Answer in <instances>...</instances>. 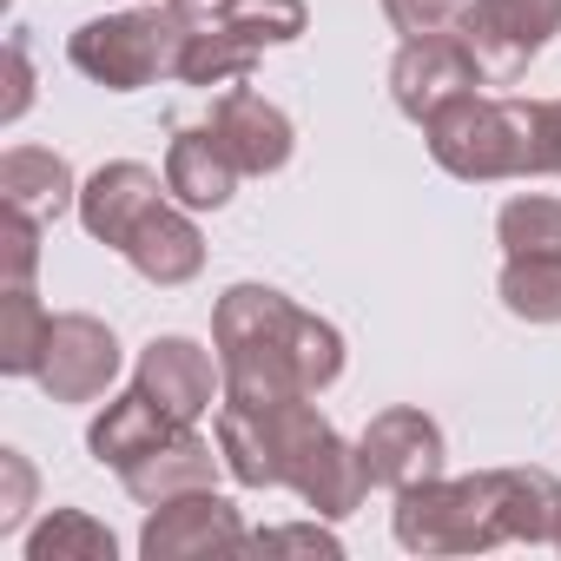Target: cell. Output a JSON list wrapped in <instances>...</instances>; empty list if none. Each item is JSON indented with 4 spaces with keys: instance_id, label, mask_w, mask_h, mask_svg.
<instances>
[{
    "instance_id": "obj_1",
    "label": "cell",
    "mask_w": 561,
    "mask_h": 561,
    "mask_svg": "<svg viewBox=\"0 0 561 561\" xmlns=\"http://www.w3.org/2000/svg\"><path fill=\"white\" fill-rule=\"evenodd\" d=\"M225 403H291L344 377V337L277 285H231L211 311Z\"/></svg>"
},
{
    "instance_id": "obj_2",
    "label": "cell",
    "mask_w": 561,
    "mask_h": 561,
    "mask_svg": "<svg viewBox=\"0 0 561 561\" xmlns=\"http://www.w3.org/2000/svg\"><path fill=\"white\" fill-rule=\"evenodd\" d=\"M423 133H430L436 165L449 179H469V185L554 172V106L548 100H515V93L482 100V93H462Z\"/></svg>"
},
{
    "instance_id": "obj_3",
    "label": "cell",
    "mask_w": 561,
    "mask_h": 561,
    "mask_svg": "<svg viewBox=\"0 0 561 561\" xmlns=\"http://www.w3.org/2000/svg\"><path fill=\"white\" fill-rule=\"evenodd\" d=\"M185 41H192V27L172 14V0H146V8H133V14H100V21H87L73 41H67V60L93 80V87H106V93H139V87H152V80H179V54H185Z\"/></svg>"
},
{
    "instance_id": "obj_4",
    "label": "cell",
    "mask_w": 561,
    "mask_h": 561,
    "mask_svg": "<svg viewBox=\"0 0 561 561\" xmlns=\"http://www.w3.org/2000/svg\"><path fill=\"white\" fill-rule=\"evenodd\" d=\"M397 541L410 554H482L495 541H508V515H502V482L495 469L462 476V482H416L397 495L390 515Z\"/></svg>"
},
{
    "instance_id": "obj_5",
    "label": "cell",
    "mask_w": 561,
    "mask_h": 561,
    "mask_svg": "<svg viewBox=\"0 0 561 561\" xmlns=\"http://www.w3.org/2000/svg\"><path fill=\"white\" fill-rule=\"evenodd\" d=\"M331 430L311 397L291 403H218V456L244 489H285L298 456Z\"/></svg>"
},
{
    "instance_id": "obj_6",
    "label": "cell",
    "mask_w": 561,
    "mask_h": 561,
    "mask_svg": "<svg viewBox=\"0 0 561 561\" xmlns=\"http://www.w3.org/2000/svg\"><path fill=\"white\" fill-rule=\"evenodd\" d=\"M554 34H561V0H469V14L456 27L482 87H515Z\"/></svg>"
},
{
    "instance_id": "obj_7",
    "label": "cell",
    "mask_w": 561,
    "mask_h": 561,
    "mask_svg": "<svg viewBox=\"0 0 561 561\" xmlns=\"http://www.w3.org/2000/svg\"><path fill=\"white\" fill-rule=\"evenodd\" d=\"M482 73L469 60V47L456 34H423V41H403L397 60H390V100L403 119L430 126L443 106H456L462 93H476Z\"/></svg>"
},
{
    "instance_id": "obj_8",
    "label": "cell",
    "mask_w": 561,
    "mask_h": 561,
    "mask_svg": "<svg viewBox=\"0 0 561 561\" xmlns=\"http://www.w3.org/2000/svg\"><path fill=\"white\" fill-rule=\"evenodd\" d=\"M113 377H119V337L87 311L54 318V337L41 357V390L54 403H93L113 390Z\"/></svg>"
},
{
    "instance_id": "obj_9",
    "label": "cell",
    "mask_w": 561,
    "mask_h": 561,
    "mask_svg": "<svg viewBox=\"0 0 561 561\" xmlns=\"http://www.w3.org/2000/svg\"><path fill=\"white\" fill-rule=\"evenodd\" d=\"M357 456H364L370 489L403 495V489L443 476V430H436V416H423V410H383V416H370V430L357 436Z\"/></svg>"
},
{
    "instance_id": "obj_10",
    "label": "cell",
    "mask_w": 561,
    "mask_h": 561,
    "mask_svg": "<svg viewBox=\"0 0 561 561\" xmlns=\"http://www.w3.org/2000/svg\"><path fill=\"white\" fill-rule=\"evenodd\" d=\"M244 522L225 495L211 489H192L179 502H159L139 528V554L146 561H192V554H211V548H244Z\"/></svg>"
},
{
    "instance_id": "obj_11",
    "label": "cell",
    "mask_w": 561,
    "mask_h": 561,
    "mask_svg": "<svg viewBox=\"0 0 561 561\" xmlns=\"http://www.w3.org/2000/svg\"><path fill=\"white\" fill-rule=\"evenodd\" d=\"M218 139H225V152L238 159V172H251V179H264V172H285L291 165V152H298V133H291V119H285V106H271L264 93H251L244 80L238 87H225L218 100H211V119H205Z\"/></svg>"
},
{
    "instance_id": "obj_12",
    "label": "cell",
    "mask_w": 561,
    "mask_h": 561,
    "mask_svg": "<svg viewBox=\"0 0 561 561\" xmlns=\"http://www.w3.org/2000/svg\"><path fill=\"white\" fill-rule=\"evenodd\" d=\"M146 285H159V291H172V285H192V277L205 271V231L192 225V205H179V198H159L139 225H133V238H126V251H119Z\"/></svg>"
},
{
    "instance_id": "obj_13",
    "label": "cell",
    "mask_w": 561,
    "mask_h": 561,
    "mask_svg": "<svg viewBox=\"0 0 561 561\" xmlns=\"http://www.w3.org/2000/svg\"><path fill=\"white\" fill-rule=\"evenodd\" d=\"M133 383H139L159 410H172L179 423H198V416L211 410L225 370H218L211 351L192 344V337H152V344L139 351V377H133Z\"/></svg>"
},
{
    "instance_id": "obj_14",
    "label": "cell",
    "mask_w": 561,
    "mask_h": 561,
    "mask_svg": "<svg viewBox=\"0 0 561 561\" xmlns=\"http://www.w3.org/2000/svg\"><path fill=\"white\" fill-rule=\"evenodd\" d=\"M165 192H172V185H165L152 165H139V159H113V165H100V172L80 185V225H87V238L126 251L133 225H139Z\"/></svg>"
},
{
    "instance_id": "obj_15",
    "label": "cell",
    "mask_w": 561,
    "mask_h": 561,
    "mask_svg": "<svg viewBox=\"0 0 561 561\" xmlns=\"http://www.w3.org/2000/svg\"><path fill=\"white\" fill-rule=\"evenodd\" d=\"M238 179H244V172H238V159L225 152V139H218L211 126H179V133H172V146H165V185H172L179 205L218 211V205H231Z\"/></svg>"
},
{
    "instance_id": "obj_16",
    "label": "cell",
    "mask_w": 561,
    "mask_h": 561,
    "mask_svg": "<svg viewBox=\"0 0 561 561\" xmlns=\"http://www.w3.org/2000/svg\"><path fill=\"white\" fill-rule=\"evenodd\" d=\"M185 423L172 416V410H159L139 383L126 390V397H113L100 416H93V430H87V449H93V462H106V469H133L139 456H152L159 443H172Z\"/></svg>"
},
{
    "instance_id": "obj_17",
    "label": "cell",
    "mask_w": 561,
    "mask_h": 561,
    "mask_svg": "<svg viewBox=\"0 0 561 561\" xmlns=\"http://www.w3.org/2000/svg\"><path fill=\"white\" fill-rule=\"evenodd\" d=\"M218 462H225V456H211V443L185 423L172 443H159V449H152V456H139L133 469H119V482H126V495H133V502L159 508V502H179V495H192V489H211Z\"/></svg>"
},
{
    "instance_id": "obj_18",
    "label": "cell",
    "mask_w": 561,
    "mask_h": 561,
    "mask_svg": "<svg viewBox=\"0 0 561 561\" xmlns=\"http://www.w3.org/2000/svg\"><path fill=\"white\" fill-rule=\"evenodd\" d=\"M291 495H305L324 522H344L364 495H370V476H364V456L337 436V430H324L305 456H298V469H291V482H285Z\"/></svg>"
},
{
    "instance_id": "obj_19",
    "label": "cell",
    "mask_w": 561,
    "mask_h": 561,
    "mask_svg": "<svg viewBox=\"0 0 561 561\" xmlns=\"http://www.w3.org/2000/svg\"><path fill=\"white\" fill-rule=\"evenodd\" d=\"M0 205L34 218V225H54L67 205H80V185H73V165L47 146H14L0 159Z\"/></svg>"
},
{
    "instance_id": "obj_20",
    "label": "cell",
    "mask_w": 561,
    "mask_h": 561,
    "mask_svg": "<svg viewBox=\"0 0 561 561\" xmlns=\"http://www.w3.org/2000/svg\"><path fill=\"white\" fill-rule=\"evenodd\" d=\"M495 298L522 324H561V251H515L495 277Z\"/></svg>"
},
{
    "instance_id": "obj_21",
    "label": "cell",
    "mask_w": 561,
    "mask_h": 561,
    "mask_svg": "<svg viewBox=\"0 0 561 561\" xmlns=\"http://www.w3.org/2000/svg\"><path fill=\"white\" fill-rule=\"evenodd\" d=\"M257 41H244L231 21H211V27H192L185 54H179V80L185 87H238L251 67H257Z\"/></svg>"
},
{
    "instance_id": "obj_22",
    "label": "cell",
    "mask_w": 561,
    "mask_h": 561,
    "mask_svg": "<svg viewBox=\"0 0 561 561\" xmlns=\"http://www.w3.org/2000/svg\"><path fill=\"white\" fill-rule=\"evenodd\" d=\"M47 337H54V311L34 298V285H8V298H0V370L41 377Z\"/></svg>"
},
{
    "instance_id": "obj_23",
    "label": "cell",
    "mask_w": 561,
    "mask_h": 561,
    "mask_svg": "<svg viewBox=\"0 0 561 561\" xmlns=\"http://www.w3.org/2000/svg\"><path fill=\"white\" fill-rule=\"evenodd\" d=\"M495 482H502L508 541H554V528H561V482L548 469H495Z\"/></svg>"
},
{
    "instance_id": "obj_24",
    "label": "cell",
    "mask_w": 561,
    "mask_h": 561,
    "mask_svg": "<svg viewBox=\"0 0 561 561\" xmlns=\"http://www.w3.org/2000/svg\"><path fill=\"white\" fill-rule=\"evenodd\" d=\"M113 554H119L113 528H100L87 508H54L27 535V561H113Z\"/></svg>"
},
{
    "instance_id": "obj_25",
    "label": "cell",
    "mask_w": 561,
    "mask_h": 561,
    "mask_svg": "<svg viewBox=\"0 0 561 561\" xmlns=\"http://www.w3.org/2000/svg\"><path fill=\"white\" fill-rule=\"evenodd\" d=\"M495 238H502L508 257H515V251H561V198H548V192L508 198V205L495 211Z\"/></svg>"
},
{
    "instance_id": "obj_26",
    "label": "cell",
    "mask_w": 561,
    "mask_h": 561,
    "mask_svg": "<svg viewBox=\"0 0 561 561\" xmlns=\"http://www.w3.org/2000/svg\"><path fill=\"white\" fill-rule=\"evenodd\" d=\"M225 21H231L244 41H257V47H291L311 14H305V0H238Z\"/></svg>"
},
{
    "instance_id": "obj_27",
    "label": "cell",
    "mask_w": 561,
    "mask_h": 561,
    "mask_svg": "<svg viewBox=\"0 0 561 561\" xmlns=\"http://www.w3.org/2000/svg\"><path fill=\"white\" fill-rule=\"evenodd\" d=\"M383 14L403 41H423V34H456L469 0H383Z\"/></svg>"
},
{
    "instance_id": "obj_28",
    "label": "cell",
    "mask_w": 561,
    "mask_h": 561,
    "mask_svg": "<svg viewBox=\"0 0 561 561\" xmlns=\"http://www.w3.org/2000/svg\"><path fill=\"white\" fill-rule=\"evenodd\" d=\"M41 231H47V225H34V218H21V211L0 218V257H8V285H34V264H41Z\"/></svg>"
},
{
    "instance_id": "obj_29",
    "label": "cell",
    "mask_w": 561,
    "mask_h": 561,
    "mask_svg": "<svg viewBox=\"0 0 561 561\" xmlns=\"http://www.w3.org/2000/svg\"><path fill=\"white\" fill-rule=\"evenodd\" d=\"M244 548H257V554H324V561H337V554H344V541H337L331 528H318V522H298V528H264V535H251Z\"/></svg>"
},
{
    "instance_id": "obj_30",
    "label": "cell",
    "mask_w": 561,
    "mask_h": 561,
    "mask_svg": "<svg viewBox=\"0 0 561 561\" xmlns=\"http://www.w3.org/2000/svg\"><path fill=\"white\" fill-rule=\"evenodd\" d=\"M27 502H34V469H27V456H21V449H0V535L21 528Z\"/></svg>"
},
{
    "instance_id": "obj_31",
    "label": "cell",
    "mask_w": 561,
    "mask_h": 561,
    "mask_svg": "<svg viewBox=\"0 0 561 561\" xmlns=\"http://www.w3.org/2000/svg\"><path fill=\"white\" fill-rule=\"evenodd\" d=\"M8 73H14V93H8V106H0V119H21L27 100H34V73H27V41L21 34L8 41Z\"/></svg>"
},
{
    "instance_id": "obj_32",
    "label": "cell",
    "mask_w": 561,
    "mask_h": 561,
    "mask_svg": "<svg viewBox=\"0 0 561 561\" xmlns=\"http://www.w3.org/2000/svg\"><path fill=\"white\" fill-rule=\"evenodd\" d=\"M238 8V0H172V14L185 21V27H211V21H225Z\"/></svg>"
},
{
    "instance_id": "obj_33",
    "label": "cell",
    "mask_w": 561,
    "mask_h": 561,
    "mask_svg": "<svg viewBox=\"0 0 561 561\" xmlns=\"http://www.w3.org/2000/svg\"><path fill=\"white\" fill-rule=\"evenodd\" d=\"M554 106V172H561V100H548Z\"/></svg>"
},
{
    "instance_id": "obj_34",
    "label": "cell",
    "mask_w": 561,
    "mask_h": 561,
    "mask_svg": "<svg viewBox=\"0 0 561 561\" xmlns=\"http://www.w3.org/2000/svg\"><path fill=\"white\" fill-rule=\"evenodd\" d=\"M554 548H561V528H554Z\"/></svg>"
}]
</instances>
